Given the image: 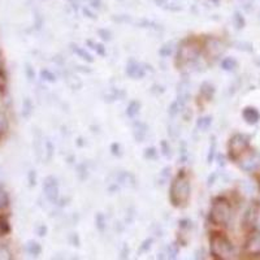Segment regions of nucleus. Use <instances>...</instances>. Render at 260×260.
<instances>
[{
    "mask_svg": "<svg viewBox=\"0 0 260 260\" xmlns=\"http://www.w3.org/2000/svg\"><path fill=\"white\" fill-rule=\"evenodd\" d=\"M190 178H189L188 172L181 169L172 180L171 188H169V201L173 207L185 208L190 201Z\"/></svg>",
    "mask_w": 260,
    "mask_h": 260,
    "instance_id": "obj_1",
    "label": "nucleus"
},
{
    "mask_svg": "<svg viewBox=\"0 0 260 260\" xmlns=\"http://www.w3.org/2000/svg\"><path fill=\"white\" fill-rule=\"evenodd\" d=\"M210 251L215 259L231 260L237 255L236 245L224 232L214 231L210 233Z\"/></svg>",
    "mask_w": 260,
    "mask_h": 260,
    "instance_id": "obj_2",
    "label": "nucleus"
},
{
    "mask_svg": "<svg viewBox=\"0 0 260 260\" xmlns=\"http://www.w3.org/2000/svg\"><path fill=\"white\" fill-rule=\"evenodd\" d=\"M233 216V204L225 197H216L212 201L208 219L215 227L228 228Z\"/></svg>",
    "mask_w": 260,
    "mask_h": 260,
    "instance_id": "obj_3",
    "label": "nucleus"
},
{
    "mask_svg": "<svg viewBox=\"0 0 260 260\" xmlns=\"http://www.w3.org/2000/svg\"><path fill=\"white\" fill-rule=\"evenodd\" d=\"M202 49H203V46L195 38H188V39L182 40V43L178 47L177 64L180 63V65L184 66L194 63L201 57Z\"/></svg>",
    "mask_w": 260,
    "mask_h": 260,
    "instance_id": "obj_4",
    "label": "nucleus"
},
{
    "mask_svg": "<svg viewBox=\"0 0 260 260\" xmlns=\"http://www.w3.org/2000/svg\"><path fill=\"white\" fill-rule=\"evenodd\" d=\"M249 135L241 134L237 133L233 137H231L229 143H228V155L232 162H237V159L241 155L247 151V148L250 146V141H249Z\"/></svg>",
    "mask_w": 260,
    "mask_h": 260,
    "instance_id": "obj_5",
    "label": "nucleus"
},
{
    "mask_svg": "<svg viewBox=\"0 0 260 260\" xmlns=\"http://www.w3.org/2000/svg\"><path fill=\"white\" fill-rule=\"evenodd\" d=\"M43 191L51 203H56L59 199V182L53 176H48L43 182Z\"/></svg>",
    "mask_w": 260,
    "mask_h": 260,
    "instance_id": "obj_6",
    "label": "nucleus"
},
{
    "mask_svg": "<svg viewBox=\"0 0 260 260\" xmlns=\"http://www.w3.org/2000/svg\"><path fill=\"white\" fill-rule=\"evenodd\" d=\"M126 74L133 79H141L145 77L146 72L142 68V65L134 60H130L126 65Z\"/></svg>",
    "mask_w": 260,
    "mask_h": 260,
    "instance_id": "obj_7",
    "label": "nucleus"
},
{
    "mask_svg": "<svg viewBox=\"0 0 260 260\" xmlns=\"http://www.w3.org/2000/svg\"><path fill=\"white\" fill-rule=\"evenodd\" d=\"M203 47L207 49L208 52H210V55H211L214 59L215 56H219V55L224 51V48H221V47H224L223 46V43L219 39H215V38H208V39L206 40V43L203 44Z\"/></svg>",
    "mask_w": 260,
    "mask_h": 260,
    "instance_id": "obj_8",
    "label": "nucleus"
},
{
    "mask_svg": "<svg viewBox=\"0 0 260 260\" xmlns=\"http://www.w3.org/2000/svg\"><path fill=\"white\" fill-rule=\"evenodd\" d=\"M215 95V87L212 83L203 82L201 86V91H199V96L204 99L206 102H211L212 98Z\"/></svg>",
    "mask_w": 260,
    "mask_h": 260,
    "instance_id": "obj_9",
    "label": "nucleus"
},
{
    "mask_svg": "<svg viewBox=\"0 0 260 260\" xmlns=\"http://www.w3.org/2000/svg\"><path fill=\"white\" fill-rule=\"evenodd\" d=\"M139 111H141V103L138 100H132L128 104V108H126V116L130 119H134L135 116L139 113Z\"/></svg>",
    "mask_w": 260,
    "mask_h": 260,
    "instance_id": "obj_10",
    "label": "nucleus"
},
{
    "mask_svg": "<svg viewBox=\"0 0 260 260\" xmlns=\"http://www.w3.org/2000/svg\"><path fill=\"white\" fill-rule=\"evenodd\" d=\"M72 51L82 60H86V61H89V63H92V61H94L91 55H90L85 48H82V47L77 46V44H72Z\"/></svg>",
    "mask_w": 260,
    "mask_h": 260,
    "instance_id": "obj_11",
    "label": "nucleus"
},
{
    "mask_svg": "<svg viewBox=\"0 0 260 260\" xmlns=\"http://www.w3.org/2000/svg\"><path fill=\"white\" fill-rule=\"evenodd\" d=\"M212 124V117L211 116H204V117H199L197 121V128L201 130V132H207L208 128L211 126Z\"/></svg>",
    "mask_w": 260,
    "mask_h": 260,
    "instance_id": "obj_12",
    "label": "nucleus"
},
{
    "mask_svg": "<svg viewBox=\"0 0 260 260\" xmlns=\"http://www.w3.org/2000/svg\"><path fill=\"white\" fill-rule=\"evenodd\" d=\"M26 251L30 255H33V257H38V255H40V253H42V246H40L38 242L30 241L26 245Z\"/></svg>",
    "mask_w": 260,
    "mask_h": 260,
    "instance_id": "obj_13",
    "label": "nucleus"
},
{
    "mask_svg": "<svg viewBox=\"0 0 260 260\" xmlns=\"http://www.w3.org/2000/svg\"><path fill=\"white\" fill-rule=\"evenodd\" d=\"M244 117L247 122L254 124V122L258 121V119H259V115H258V112L254 108H246L244 111Z\"/></svg>",
    "mask_w": 260,
    "mask_h": 260,
    "instance_id": "obj_14",
    "label": "nucleus"
},
{
    "mask_svg": "<svg viewBox=\"0 0 260 260\" xmlns=\"http://www.w3.org/2000/svg\"><path fill=\"white\" fill-rule=\"evenodd\" d=\"M237 63H236V60H233L232 57H225V59L221 60V68L224 70H232L236 68Z\"/></svg>",
    "mask_w": 260,
    "mask_h": 260,
    "instance_id": "obj_15",
    "label": "nucleus"
},
{
    "mask_svg": "<svg viewBox=\"0 0 260 260\" xmlns=\"http://www.w3.org/2000/svg\"><path fill=\"white\" fill-rule=\"evenodd\" d=\"M87 44L92 46L91 48L94 49V51H96V53L100 55V56H104V55H106V49H104L103 44H100V43H94L92 40H87Z\"/></svg>",
    "mask_w": 260,
    "mask_h": 260,
    "instance_id": "obj_16",
    "label": "nucleus"
},
{
    "mask_svg": "<svg viewBox=\"0 0 260 260\" xmlns=\"http://www.w3.org/2000/svg\"><path fill=\"white\" fill-rule=\"evenodd\" d=\"M95 223H96V228H98L100 232H104L106 229V218L103 214H98L95 216Z\"/></svg>",
    "mask_w": 260,
    "mask_h": 260,
    "instance_id": "obj_17",
    "label": "nucleus"
},
{
    "mask_svg": "<svg viewBox=\"0 0 260 260\" xmlns=\"http://www.w3.org/2000/svg\"><path fill=\"white\" fill-rule=\"evenodd\" d=\"M40 77H42L44 81H47V82L52 83L56 81V76H55L52 72H49L48 69H43L42 72H40Z\"/></svg>",
    "mask_w": 260,
    "mask_h": 260,
    "instance_id": "obj_18",
    "label": "nucleus"
},
{
    "mask_svg": "<svg viewBox=\"0 0 260 260\" xmlns=\"http://www.w3.org/2000/svg\"><path fill=\"white\" fill-rule=\"evenodd\" d=\"M10 232V227L8 221L4 218H0V236H7Z\"/></svg>",
    "mask_w": 260,
    "mask_h": 260,
    "instance_id": "obj_19",
    "label": "nucleus"
},
{
    "mask_svg": "<svg viewBox=\"0 0 260 260\" xmlns=\"http://www.w3.org/2000/svg\"><path fill=\"white\" fill-rule=\"evenodd\" d=\"M152 244H154V240H152V238H147V240L143 241L141 246H139V253H141V254L148 253V251H150V249H151Z\"/></svg>",
    "mask_w": 260,
    "mask_h": 260,
    "instance_id": "obj_20",
    "label": "nucleus"
},
{
    "mask_svg": "<svg viewBox=\"0 0 260 260\" xmlns=\"http://www.w3.org/2000/svg\"><path fill=\"white\" fill-rule=\"evenodd\" d=\"M181 104H180V102L178 100H175V102L172 103L171 107H169V115L172 116V117H175L176 115H177L178 112H180V109H181Z\"/></svg>",
    "mask_w": 260,
    "mask_h": 260,
    "instance_id": "obj_21",
    "label": "nucleus"
},
{
    "mask_svg": "<svg viewBox=\"0 0 260 260\" xmlns=\"http://www.w3.org/2000/svg\"><path fill=\"white\" fill-rule=\"evenodd\" d=\"M145 159H148V160H152L158 156V151H156V148L155 147H150V148H146L145 150V154H143Z\"/></svg>",
    "mask_w": 260,
    "mask_h": 260,
    "instance_id": "obj_22",
    "label": "nucleus"
},
{
    "mask_svg": "<svg viewBox=\"0 0 260 260\" xmlns=\"http://www.w3.org/2000/svg\"><path fill=\"white\" fill-rule=\"evenodd\" d=\"M215 148H216V141H215V137H212L211 147H210V152H208V156H207V162L210 163V164L214 162L215 159Z\"/></svg>",
    "mask_w": 260,
    "mask_h": 260,
    "instance_id": "obj_23",
    "label": "nucleus"
},
{
    "mask_svg": "<svg viewBox=\"0 0 260 260\" xmlns=\"http://www.w3.org/2000/svg\"><path fill=\"white\" fill-rule=\"evenodd\" d=\"M178 251H180V249H178V245H176V244L169 245V246H168V257L171 258V259H176Z\"/></svg>",
    "mask_w": 260,
    "mask_h": 260,
    "instance_id": "obj_24",
    "label": "nucleus"
},
{
    "mask_svg": "<svg viewBox=\"0 0 260 260\" xmlns=\"http://www.w3.org/2000/svg\"><path fill=\"white\" fill-rule=\"evenodd\" d=\"M31 108H33V106H31V102H30L29 99H26V100L23 102V109H22L23 117H29L30 113H31Z\"/></svg>",
    "mask_w": 260,
    "mask_h": 260,
    "instance_id": "obj_25",
    "label": "nucleus"
},
{
    "mask_svg": "<svg viewBox=\"0 0 260 260\" xmlns=\"http://www.w3.org/2000/svg\"><path fill=\"white\" fill-rule=\"evenodd\" d=\"M159 55L163 57H168L172 55V47L171 44H165V46H163L162 48L159 49Z\"/></svg>",
    "mask_w": 260,
    "mask_h": 260,
    "instance_id": "obj_26",
    "label": "nucleus"
},
{
    "mask_svg": "<svg viewBox=\"0 0 260 260\" xmlns=\"http://www.w3.org/2000/svg\"><path fill=\"white\" fill-rule=\"evenodd\" d=\"M162 148H163V155H164L165 158H169V156H171V147H169V145L165 141L162 142Z\"/></svg>",
    "mask_w": 260,
    "mask_h": 260,
    "instance_id": "obj_27",
    "label": "nucleus"
},
{
    "mask_svg": "<svg viewBox=\"0 0 260 260\" xmlns=\"http://www.w3.org/2000/svg\"><path fill=\"white\" fill-rule=\"evenodd\" d=\"M99 35L102 36L103 40H111V33L107 31V30H99Z\"/></svg>",
    "mask_w": 260,
    "mask_h": 260,
    "instance_id": "obj_28",
    "label": "nucleus"
},
{
    "mask_svg": "<svg viewBox=\"0 0 260 260\" xmlns=\"http://www.w3.org/2000/svg\"><path fill=\"white\" fill-rule=\"evenodd\" d=\"M111 151H112V154L115 155V156H120V155H121V152H120V145H119V143H112V145H111Z\"/></svg>",
    "mask_w": 260,
    "mask_h": 260,
    "instance_id": "obj_29",
    "label": "nucleus"
},
{
    "mask_svg": "<svg viewBox=\"0 0 260 260\" xmlns=\"http://www.w3.org/2000/svg\"><path fill=\"white\" fill-rule=\"evenodd\" d=\"M191 227V221L188 220V219H184V220L180 221V228L181 229H188V228Z\"/></svg>",
    "mask_w": 260,
    "mask_h": 260,
    "instance_id": "obj_30",
    "label": "nucleus"
},
{
    "mask_svg": "<svg viewBox=\"0 0 260 260\" xmlns=\"http://www.w3.org/2000/svg\"><path fill=\"white\" fill-rule=\"evenodd\" d=\"M29 178H30V186H33L35 185V172H30L29 173Z\"/></svg>",
    "mask_w": 260,
    "mask_h": 260,
    "instance_id": "obj_31",
    "label": "nucleus"
},
{
    "mask_svg": "<svg viewBox=\"0 0 260 260\" xmlns=\"http://www.w3.org/2000/svg\"><path fill=\"white\" fill-rule=\"evenodd\" d=\"M47 233V228L44 227V225H42V227L39 228V232H38V234H39L40 237H43V236H46Z\"/></svg>",
    "mask_w": 260,
    "mask_h": 260,
    "instance_id": "obj_32",
    "label": "nucleus"
},
{
    "mask_svg": "<svg viewBox=\"0 0 260 260\" xmlns=\"http://www.w3.org/2000/svg\"><path fill=\"white\" fill-rule=\"evenodd\" d=\"M27 68H26V72H27V77H29V79H33L34 78V72L31 69H30V65L27 64Z\"/></svg>",
    "mask_w": 260,
    "mask_h": 260,
    "instance_id": "obj_33",
    "label": "nucleus"
},
{
    "mask_svg": "<svg viewBox=\"0 0 260 260\" xmlns=\"http://www.w3.org/2000/svg\"><path fill=\"white\" fill-rule=\"evenodd\" d=\"M83 12H85V14H89V16H87V17H90V18H95V14L91 13V12H90V10L87 9V8H85V9H83Z\"/></svg>",
    "mask_w": 260,
    "mask_h": 260,
    "instance_id": "obj_34",
    "label": "nucleus"
}]
</instances>
